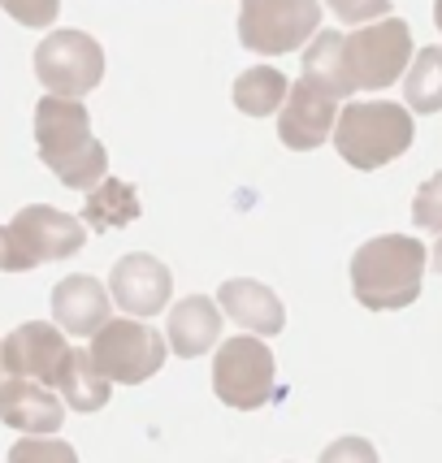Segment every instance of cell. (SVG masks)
Wrapping results in <instances>:
<instances>
[{
	"label": "cell",
	"mask_w": 442,
	"mask_h": 463,
	"mask_svg": "<svg viewBox=\"0 0 442 463\" xmlns=\"http://www.w3.org/2000/svg\"><path fill=\"white\" fill-rule=\"evenodd\" d=\"M35 152L74 191H96L109 174V152L91 135V113L82 100L43 96L35 104Z\"/></svg>",
	"instance_id": "1"
},
{
	"label": "cell",
	"mask_w": 442,
	"mask_h": 463,
	"mask_svg": "<svg viewBox=\"0 0 442 463\" xmlns=\"http://www.w3.org/2000/svg\"><path fill=\"white\" fill-rule=\"evenodd\" d=\"M425 264H429L425 242L408 239V234L369 239L351 256V295L369 312H399L421 299Z\"/></svg>",
	"instance_id": "2"
},
{
	"label": "cell",
	"mask_w": 442,
	"mask_h": 463,
	"mask_svg": "<svg viewBox=\"0 0 442 463\" xmlns=\"http://www.w3.org/2000/svg\"><path fill=\"white\" fill-rule=\"evenodd\" d=\"M417 139L412 113L390 100H356L347 104L334 121V147L351 169H382L403 156Z\"/></svg>",
	"instance_id": "3"
},
{
	"label": "cell",
	"mask_w": 442,
	"mask_h": 463,
	"mask_svg": "<svg viewBox=\"0 0 442 463\" xmlns=\"http://www.w3.org/2000/svg\"><path fill=\"white\" fill-rule=\"evenodd\" d=\"M87 242V225L53 203H31L22 208L9 225H0V269L5 273H26L53 260L79 256Z\"/></svg>",
	"instance_id": "4"
},
{
	"label": "cell",
	"mask_w": 442,
	"mask_h": 463,
	"mask_svg": "<svg viewBox=\"0 0 442 463\" xmlns=\"http://www.w3.org/2000/svg\"><path fill=\"white\" fill-rule=\"evenodd\" d=\"M87 355L96 364L104 382L118 385H139L148 377H157L165 364V338L143 321H130V317H109V321L91 334V346Z\"/></svg>",
	"instance_id": "5"
},
{
	"label": "cell",
	"mask_w": 442,
	"mask_h": 463,
	"mask_svg": "<svg viewBox=\"0 0 442 463\" xmlns=\"http://www.w3.org/2000/svg\"><path fill=\"white\" fill-rule=\"evenodd\" d=\"M342 61L356 91H382L412 65V26L403 18H382L342 35Z\"/></svg>",
	"instance_id": "6"
},
{
	"label": "cell",
	"mask_w": 442,
	"mask_h": 463,
	"mask_svg": "<svg viewBox=\"0 0 442 463\" xmlns=\"http://www.w3.org/2000/svg\"><path fill=\"white\" fill-rule=\"evenodd\" d=\"M274 382H278V364L274 351L252 338V334H235L230 343L217 346L213 355V390L226 407L235 411H256L274 399Z\"/></svg>",
	"instance_id": "7"
},
{
	"label": "cell",
	"mask_w": 442,
	"mask_h": 463,
	"mask_svg": "<svg viewBox=\"0 0 442 463\" xmlns=\"http://www.w3.org/2000/svg\"><path fill=\"white\" fill-rule=\"evenodd\" d=\"M322 31V0H243L239 43L261 57L295 52L308 35Z\"/></svg>",
	"instance_id": "8"
},
{
	"label": "cell",
	"mask_w": 442,
	"mask_h": 463,
	"mask_svg": "<svg viewBox=\"0 0 442 463\" xmlns=\"http://www.w3.org/2000/svg\"><path fill=\"white\" fill-rule=\"evenodd\" d=\"M35 79L48 87V96L82 100L104 79V52L87 31H53L35 48Z\"/></svg>",
	"instance_id": "9"
},
{
	"label": "cell",
	"mask_w": 442,
	"mask_h": 463,
	"mask_svg": "<svg viewBox=\"0 0 442 463\" xmlns=\"http://www.w3.org/2000/svg\"><path fill=\"white\" fill-rule=\"evenodd\" d=\"M65 355H70V343L61 334L57 325L48 321H26L18 325L5 343H0V364L18 377V382H31L35 385H57L61 382V368H65Z\"/></svg>",
	"instance_id": "10"
},
{
	"label": "cell",
	"mask_w": 442,
	"mask_h": 463,
	"mask_svg": "<svg viewBox=\"0 0 442 463\" xmlns=\"http://www.w3.org/2000/svg\"><path fill=\"white\" fill-rule=\"evenodd\" d=\"M169 290H174V273L148 251L121 256L109 273V299L118 303L126 317H157L169 307Z\"/></svg>",
	"instance_id": "11"
},
{
	"label": "cell",
	"mask_w": 442,
	"mask_h": 463,
	"mask_svg": "<svg viewBox=\"0 0 442 463\" xmlns=\"http://www.w3.org/2000/svg\"><path fill=\"white\" fill-rule=\"evenodd\" d=\"M339 100H330L325 91H317L312 82H295L286 91V100L278 109V135L291 152H312L334 135V121H339Z\"/></svg>",
	"instance_id": "12"
},
{
	"label": "cell",
	"mask_w": 442,
	"mask_h": 463,
	"mask_svg": "<svg viewBox=\"0 0 442 463\" xmlns=\"http://www.w3.org/2000/svg\"><path fill=\"white\" fill-rule=\"evenodd\" d=\"M217 307H221V317H230L235 325H243L252 338H274V334H282V325H286L282 299L264 282H252V278L221 282Z\"/></svg>",
	"instance_id": "13"
},
{
	"label": "cell",
	"mask_w": 442,
	"mask_h": 463,
	"mask_svg": "<svg viewBox=\"0 0 442 463\" xmlns=\"http://www.w3.org/2000/svg\"><path fill=\"white\" fill-rule=\"evenodd\" d=\"M0 420L26 438H53L65 424V407L53 390L35 382H0Z\"/></svg>",
	"instance_id": "14"
},
{
	"label": "cell",
	"mask_w": 442,
	"mask_h": 463,
	"mask_svg": "<svg viewBox=\"0 0 442 463\" xmlns=\"http://www.w3.org/2000/svg\"><path fill=\"white\" fill-rule=\"evenodd\" d=\"M109 290L91 273H70L53 286V317L70 338H91L109 321Z\"/></svg>",
	"instance_id": "15"
},
{
	"label": "cell",
	"mask_w": 442,
	"mask_h": 463,
	"mask_svg": "<svg viewBox=\"0 0 442 463\" xmlns=\"http://www.w3.org/2000/svg\"><path fill=\"white\" fill-rule=\"evenodd\" d=\"M221 307L208 295H187L169 307V351L182 360H196L221 338Z\"/></svg>",
	"instance_id": "16"
},
{
	"label": "cell",
	"mask_w": 442,
	"mask_h": 463,
	"mask_svg": "<svg viewBox=\"0 0 442 463\" xmlns=\"http://www.w3.org/2000/svg\"><path fill=\"white\" fill-rule=\"evenodd\" d=\"M303 82H312L330 100L351 96L356 87L347 79V61H342V31H317L308 52H303Z\"/></svg>",
	"instance_id": "17"
},
{
	"label": "cell",
	"mask_w": 442,
	"mask_h": 463,
	"mask_svg": "<svg viewBox=\"0 0 442 463\" xmlns=\"http://www.w3.org/2000/svg\"><path fill=\"white\" fill-rule=\"evenodd\" d=\"M139 195L135 186L121 178H104L96 191H87V208H82V225H91L96 234L121 230V225L139 222Z\"/></svg>",
	"instance_id": "18"
},
{
	"label": "cell",
	"mask_w": 442,
	"mask_h": 463,
	"mask_svg": "<svg viewBox=\"0 0 442 463\" xmlns=\"http://www.w3.org/2000/svg\"><path fill=\"white\" fill-rule=\"evenodd\" d=\"M57 390L65 394V403L74 407V411H82V416L101 411V407L109 403V394H113V385L96 373L91 355H87V351H74V346H70V355H65V368H61Z\"/></svg>",
	"instance_id": "19"
},
{
	"label": "cell",
	"mask_w": 442,
	"mask_h": 463,
	"mask_svg": "<svg viewBox=\"0 0 442 463\" xmlns=\"http://www.w3.org/2000/svg\"><path fill=\"white\" fill-rule=\"evenodd\" d=\"M286 91H291V82L282 70L274 65H252V70H243L239 79H235V109L247 113V118H269V113H278L282 100H286Z\"/></svg>",
	"instance_id": "20"
},
{
	"label": "cell",
	"mask_w": 442,
	"mask_h": 463,
	"mask_svg": "<svg viewBox=\"0 0 442 463\" xmlns=\"http://www.w3.org/2000/svg\"><path fill=\"white\" fill-rule=\"evenodd\" d=\"M403 100L417 113L442 109V48H421L412 65L403 70Z\"/></svg>",
	"instance_id": "21"
},
{
	"label": "cell",
	"mask_w": 442,
	"mask_h": 463,
	"mask_svg": "<svg viewBox=\"0 0 442 463\" xmlns=\"http://www.w3.org/2000/svg\"><path fill=\"white\" fill-rule=\"evenodd\" d=\"M9 463H79V450L57 438H22L9 450Z\"/></svg>",
	"instance_id": "22"
},
{
	"label": "cell",
	"mask_w": 442,
	"mask_h": 463,
	"mask_svg": "<svg viewBox=\"0 0 442 463\" xmlns=\"http://www.w3.org/2000/svg\"><path fill=\"white\" fill-rule=\"evenodd\" d=\"M412 225L425 234H442V174L421 182V191L412 200Z\"/></svg>",
	"instance_id": "23"
},
{
	"label": "cell",
	"mask_w": 442,
	"mask_h": 463,
	"mask_svg": "<svg viewBox=\"0 0 442 463\" xmlns=\"http://www.w3.org/2000/svg\"><path fill=\"white\" fill-rule=\"evenodd\" d=\"M0 9L22 26H53L61 0H0Z\"/></svg>",
	"instance_id": "24"
},
{
	"label": "cell",
	"mask_w": 442,
	"mask_h": 463,
	"mask_svg": "<svg viewBox=\"0 0 442 463\" xmlns=\"http://www.w3.org/2000/svg\"><path fill=\"white\" fill-rule=\"evenodd\" d=\"M347 26H369V22H382L390 14V0H325Z\"/></svg>",
	"instance_id": "25"
},
{
	"label": "cell",
	"mask_w": 442,
	"mask_h": 463,
	"mask_svg": "<svg viewBox=\"0 0 442 463\" xmlns=\"http://www.w3.org/2000/svg\"><path fill=\"white\" fill-rule=\"evenodd\" d=\"M322 463H378V450L369 438H339L322 450Z\"/></svg>",
	"instance_id": "26"
},
{
	"label": "cell",
	"mask_w": 442,
	"mask_h": 463,
	"mask_svg": "<svg viewBox=\"0 0 442 463\" xmlns=\"http://www.w3.org/2000/svg\"><path fill=\"white\" fill-rule=\"evenodd\" d=\"M434 269H438V273H442V239L434 242Z\"/></svg>",
	"instance_id": "27"
},
{
	"label": "cell",
	"mask_w": 442,
	"mask_h": 463,
	"mask_svg": "<svg viewBox=\"0 0 442 463\" xmlns=\"http://www.w3.org/2000/svg\"><path fill=\"white\" fill-rule=\"evenodd\" d=\"M434 22H438V31H442V0H434Z\"/></svg>",
	"instance_id": "28"
},
{
	"label": "cell",
	"mask_w": 442,
	"mask_h": 463,
	"mask_svg": "<svg viewBox=\"0 0 442 463\" xmlns=\"http://www.w3.org/2000/svg\"><path fill=\"white\" fill-rule=\"evenodd\" d=\"M0 368H5V364H0Z\"/></svg>",
	"instance_id": "29"
}]
</instances>
